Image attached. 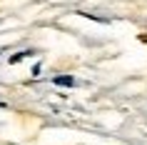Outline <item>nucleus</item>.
I'll return each instance as SVG.
<instances>
[{"instance_id":"obj_2","label":"nucleus","mask_w":147,"mask_h":145,"mask_svg":"<svg viewBox=\"0 0 147 145\" xmlns=\"http://www.w3.org/2000/svg\"><path fill=\"white\" fill-rule=\"evenodd\" d=\"M25 58V53H18V55H13V58H10V63H20Z\"/></svg>"},{"instance_id":"obj_1","label":"nucleus","mask_w":147,"mask_h":145,"mask_svg":"<svg viewBox=\"0 0 147 145\" xmlns=\"http://www.w3.org/2000/svg\"><path fill=\"white\" fill-rule=\"evenodd\" d=\"M55 83H57V85H70V88H72V85H75V78H70V75H60V78H55Z\"/></svg>"}]
</instances>
